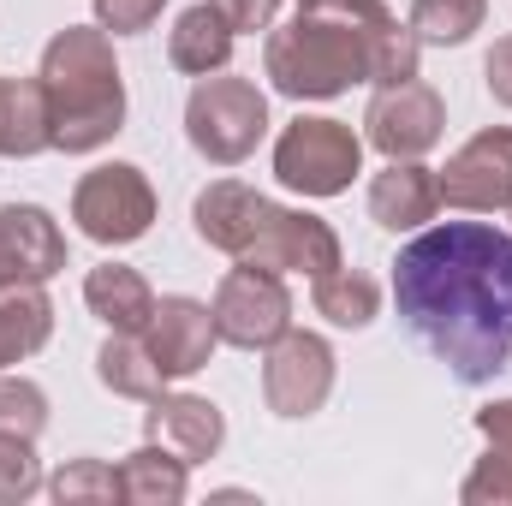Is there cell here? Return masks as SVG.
I'll use <instances>...</instances> for the list:
<instances>
[{"label":"cell","mask_w":512,"mask_h":506,"mask_svg":"<svg viewBox=\"0 0 512 506\" xmlns=\"http://www.w3.org/2000/svg\"><path fill=\"white\" fill-rule=\"evenodd\" d=\"M36 78L48 84V102H54V149L90 155L126 131V84L102 24H66L42 48Z\"/></svg>","instance_id":"4"},{"label":"cell","mask_w":512,"mask_h":506,"mask_svg":"<svg viewBox=\"0 0 512 506\" xmlns=\"http://www.w3.org/2000/svg\"><path fill=\"white\" fill-rule=\"evenodd\" d=\"M143 441H161V447H173L185 465H203V459L221 453V441H227V417H221L215 399L167 393V387H161V393L149 399V411H143Z\"/></svg>","instance_id":"14"},{"label":"cell","mask_w":512,"mask_h":506,"mask_svg":"<svg viewBox=\"0 0 512 506\" xmlns=\"http://www.w3.org/2000/svg\"><path fill=\"white\" fill-rule=\"evenodd\" d=\"M48 495L60 506L126 501V495H120V465H102V459H72L66 471H54V477H48Z\"/></svg>","instance_id":"24"},{"label":"cell","mask_w":512,"mask_h":506,"mask_svg":"<svg viewBox=\"0 0 512 506\" xmlns=\"http://www.w3.org/2000/svg\"><path fill=\"white\" fill-rule=\"evenodd\" d=\"M54 334V304L42 286H6L0 292V370H12L18 358L42 352Z\"/></svg>","instance_id":"20"},{"label":"cell","mask_w":512,"mask_h":506,"mask_svg":"<svg viewBox=\"0 0 512 506\" xmlns=\"http://www.w3.org/2000/svg\"><path fill=\"white\" fill-rule=\"evenodd\" d=\"M209 310H215V334L239 352H268L292 328V292H286L280 268H256V262L227 268Z\"/></svg>","instance_id":"8"},{"label":"cell","mask_w":512,"mask_h":506,"mask_svg":"<svg viewBox=\"0 0 512 506\" xmlns=\"http://www.w3.org/2000/svg\"><path fill=\"white\" fill-rule=\"evenodd\" d=\"M417 30L382 0H298V12L268 36V84L292 102H328L352 84L417 78Z\"/></svg>","instance_id":"2"},{"label":"cell","mask_w":512,"mask_h":506,"mask_svg":"<svg viewBox=\"0 0 512 506\" xmlns=\"http://www.w3.org/2000/svg\"><path fill=\"white\" fill-rule=\"evenodd\" d=\"M435 185H441V203L465 209V215L512 209V126H489L465 149H453L447 167L435 173Z\"/></svg>","instance_id":"11"},{"label":"cell","mask_w":512,"mask_h":506,"mask_svg":"<svg viewBox=\"0 0 512 506\" xmlns=\"http://www.w3.org/2000/svg\"><path fill=\"white\" fill-rule=\"evenodd\" d=\"M54 149V102L42 78H0V155L30 161Z\"/></svg>","instance_id":"16"},{"label":"cell","mask_w":512,"mask_h":506,"mask_svg":"<svg viewBox=\"0 0 512 506\" xmlns=\"http://www.w3.org/2000/svg\"><path fill=\"white\" fill-rule=\"evenodd\" d=\"M66 268V233L36 203L0 209V292L6 286H42Z\"/></svg>","instance_id":"12"},{"label":"cell","mask_w":512,"mask_h":506,"mask_svg":"<svg viewBox=\"0 0 512 506\" xmlns=\"http://www.w3.org/2000/svg\"><path fill=\"white\" fill-rule=\"evenodd\" d=\"M435 209H441V185L423 161H387L370 179V221L387 233H411V227L435 221Z\"/></svg>","instance_id":"15"},{"label":"cell","mask_w":512,"mask_h":506,"mask_svg":"<svg viewBox=\"0 0 512 506\" xmlns=\"http://www.w3.org/2000/svg\"><path fill=\"white\" fill-rule=\"evenodd\" d=\"M483 78H489V96L512 108V36H501L495 48H489V60H483Z\"/></svg>","instance_id":"30"},{"label":"cell","mask_w":512,"mask_h":506,"mask_svg":"<svg viewBox=\"0 0 512 506\" xmlns=\"http://www.w3.org/2000/svg\"><path fill=\"white\" fill-rule=\"evenodd\" d=\"M393 304L453 381H495L512 364V233L489 221L417 233L393 262Z\"/></svg>","instance_id":"1"},{"label":"cell","mask_w":512,"mask_h":506,"mask_svg":"<svg viewBox=\"0 0 512 506\" xmlns=\"http://www.w3.org/2000/svg\"><path fill=\"white\" fill-rule=\"evenodd\" d=\"M310 304H316V316H328L334 328H370L376 310H382V286H376L364 268H346V262H340V268L316 274Z\"/></svg>","instance_id":"21"},{"label":"cell","mask_w":512,"mask_h":506,"mask_svg":"<svg viewBox=\"0 0 512 506\" xmlns=\"http://www.w3.org/2000/svg\"><path fill=\"white\" fill-rule=\"evenodd\" d=\"M36 489H48V483H42V465H36L30 435H0V506L30 501Z\"/></svg>","instance_id":"26"},{"label":"cell","mask_w":512,"mask_h":506,"mask_svg":"<svg viewBox=\"0 0 512 506\" xmlns=\"http://www.w3.org/2000/svg\"><path fill=\"white\" fill-rule=\"evenodd\" d=\"M167 0H96V24L108 36H143L155 18H161Z\"/></svg>","instance_id":"28"},{"label":"cell","mask_w":512,"mask_h":506,"mask_svg":"<svg viewBox=\"0 0 512 506\" xmlns=\"http://www.w3.org/2000/svg\"><path fill=\"white\" fill-rule=\"evenodd\" d=\"M459 501L465 506H512V447H495L477 459V471L459 483Z\"/></svg>","instance_id":"27"},{"label":"cell","mask_w":512,"mask_h":506,"mask_svg":"<svg viewBox=\"0 0 512 506\" xmlns=\"http://www.w3.org/2000/svg\"><path fill=\"white\" fill-rule=\"evenodd\" d=\"M268 131V96L251 78H197L185 102V137L203 161L239 167Z\"/></svg>","instance_id":"6"},{"label":"cell","mask_w":512,"mask_h":506,"mask_svg":"<svg viewBox=\"0 0 512 506\" xmlns=\"http://www.w3.org/2000/svg\"><path fill=\"white\" fill-rule=\"evenodd\" d=\"M209 6L233 24V36H239V30H251V36H256V30H268V24H274V12H280V0H209Z\"/></svg>","instance_id":"29"},{"label":"cell","mask_w":512,"mask_h":506,"mask_svg":"<svg viewBox=\"0 0 512 506\" xmlns=\"http://www.w3.org/2000/svg\"><path fill=\"white\" fill-rule=\"evenodd\" d=\"M483 18H489V0H411V30L417 42H435V48L471 42Z\"/></svg>","instance_id":"23"},{"label":"cell","mask_w":512,"mask_h":506,"mask_svg":"<svg viewBox=\"0 0 512 506\" xmlns=\"http://www.w3.org/2000/svg\"><path fill=\"white\" fill-rule=\"evenodd\" d=\"M441 131H447V102H441L429 84H417V78L382 84V90L370 96V108H364V137L382 149L387 161H417V155H429V149L441 143Z\"/></svg>","instance_id":"10"},{"label":"cell","mask_w":512,"mask_h":506,"mask_svg":"<svg viewBox=\"0 0 512 506\" xmlns=\"http://www.w3.org/2000/svg\"><path fill=\"white\" fill-rule=\"evenodd\" d=\"M167 60H173L179 72H191V78L227 72V60H233V24H227L209 0L185 6V12L173 18V30H167Z\"/></svg>","instance_id":"18"},{"label":"cell","mask_w":512,"mask_h":506,"mask_svg":"<svg viewBox=\"0 0 512 506\" xmlns=\"http://www.w3.org/2000/svg\"><path fill=\"white\" fill-rule=\"evenodd\" d=\"M185 489H191V465L161 441H143L131 459H120V495L131 506H179Z\"/></svg>","instance_id":"19"},{"label":"cell","mask_w":512,"mask_h":506,"mask_svg":"<svg viewBox=\"0 0 512 506\" xmlns=\"http://www.w3.org/2000/svg\"><path fill=\"white\" fill-rule=\"evenodd\" d=\"M42 423H48V393L36 381L0 370V435H30L36 441Z\"/></svg>","instance_id":"25"},{"label":"cell","mask_w":512,"mask_h":506,"mask_svg":"<svg viewBox=\"0 0 512 506\" xmlns=\"http://www.w3.org/2000/svg\"><path fill=\"white\" fill-rule=\"evenodd\" d=\"M364 173V137L346 120L298 114L274 137V179L298 197H340Z\"/></svg>","instance_id":"5"},{"label":"cell","mask_w":512,"mask_h":506,"mask_svg":"<svg viewBox=\"0 0 512 506\" xmlns=\"http://www.w3.org/2000/svg\"><path fill=\"white\" fill-rule=\"evenodd\" d=\"M96 376L108 393H120V399H155L167 376H161V364L149 358V346H143V334H108V346L96 352Z\"/></svg>","instance_id":"22"},{"label":"cell","mask_w":512,"mask_h":506,"mask_svg":"<svg viewBox=\"0 0 512 506\" xmlns=\"http://www.w3.org/2000/svg\"><path fill=\"white\" fill-rule=\"evenodd\" d=\"M477 429H483L495 447H512V399H495V405H483V411H477Z\"/></svg>","instance_id":"31"},{"label":"cell","mask_w":512,"mask_h":506,"mask_svg":"<svg viewBox=\"0 0 512 506\" xmlns=\"http://www.w3.org/2000/svg\"><path fill=\"white\" fill-rule=\"evenodd\" d=\"M334 393V346L322 334L286 328L262 358V399L274 417H316Z\"/></svg>","instance_id":"9"},{"label":"cell","mask_w":512,"mask_h":506,"mask_svg":"<svg viewBox=\"0 0 512 506\" xmlns=\"http://www.w3.org/2000/svg\"><path fill=\"white\" fill-rule=\"evenodd\" d=\"M143 346H149V358L161 364L167 381L197 376V370L215 358V346H221L215 310L197 304V298H155V316H149V328H143Z\"/></svg>","instance_id":"13"},{"label":"cell","mask_w":512,"mask_h":506,"mask_svg":"<svg viewBox=\"0 0 512 506\" xmlns=\"http://www.w3.org/2000/svg\"><path fill=\"white\" fill-rule=\"evenodd\" d=\"M72 221L84 239L96 245H131L155 227V191L143 179V167L131 161H108V167H90L72 191Z\"/></svg>","instance_id":"7"},{"label":"cell","mask_w":512,"mask_h":506,"mask_svg":"<svg viewBox=\"0 0 512 506\" xmlns=\"http://www.w3.org/2000/svg\"><path fill=\"white\" fill-rule=\"evenodd\" d=\"M191 227L209 251L233 256V262H256V268H292V274H328L340 268V233L322 215L304 209H280L262 191L239 185V179H215L209 191H197L191 203Z\"/></svg>","instance_id":"3"},{"label":"cell","mask_w":512,"mask_h":506,"mask_svg":"<svg viewBox=\"0 0 512 506\" xmlns=\"http://www.w3.org/2000/svg\"><path fill=\"white\" fill-rule=\"evenodd\" d=\"M84 304H90V316H102L114 334H143L149 328V316H155V292H149V280L126 268V262H102V268H90L84 274Z\"/></svg>","instance_id":"17"}]
</instances>
